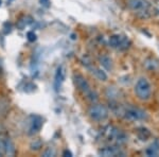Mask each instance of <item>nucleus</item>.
<instances>
[{
  "instance_id": "1",
  "label": "nucleus",
  "mask_w": 159,
  "mask_h": 157,
  "mask_svg": "<svg viewBox=\"0 0 159 157\" xmlns=\"http://www.w3.org/2000/svg\"><path fill=\"white\" fill-rule=\"evenodd\" d=\"M73 81L75 86L79 88V90L83 92L89 101L96 102L98 100V94L91 88L90 84L88 83V81L82 74H74Z\"/></svg>"
},
{
  "instance_id": "2",
  "label": "nucleus",
  "mask_w": 159,
  "mask_h": 157,
  "mask_svg": "<svg viewBox=\"0 0 159 157\" xmlns=\"http://www.w3.org/2000/svg\"><path fill=\"white\" fill-rule=\"evenodd\" d=\"M135 94L142 101H148L152 97V85L145 78H140L135 84Z\"/></svg>"
},
{
  "instance_id": "3",
  "label": "nucleus",
  "mask_w": 159,
  "mask_h": 157,
  "mask_svg": "<svg viewBox=\"0 0 159 157\" xmlns=\"http://www.w3.org/2000/svg\"><path fill=\"white\" fill-rule=\"evenodd\" d=\"M108 44L111 48L119 49V50H125V49H127L129 47L130 40L129 39V37L125 36V35L115 34L109 37Z\"/></svg>"
},
{
  "instance_id": "4",
  "label": "nucleus",
  "mask_w": 159,
  "mask_h": 157,
  "mask_svg": "<svg viewBox=\"0 0 159 157\" xmlns=\"http://www.w3.org/2000/svg\"><path fill=\"white\" fill-rule=\"evenodd\" d=\"M88 115L94 121H104L108 117V109L102 104H96L89 109Z\"/></svg>"
},
{
  "instance_id": "5",
  "label": "nucleus",
  "mask_w": 159,
  "mask_h": 157,
  "mask_svg": "<svg viewBox=\"0 0 159 157\" xmlns=\"http://www.w3.org/2000/svg\"><path fill=\"white\" fill-rule=\"evenodd\" d=\"M105 134H106L107 138L109 140L115 141L118 145H122V143H125L127 141V137L122 131L118 130L116 127H108L105 130Z\"/></svg>"
},
{
  "instance_id": "6",
  "label": "nucleus",
  "mask_w": 159,
  "mask_h": 157,
  "mask_svg": "<svg viewBox=\"0 0 159 157\" xmlns=\"http://www.w3.org/2000/svg\"><path fill=\"white\" fill-rule=\"evenodd\" d=\"M124 118L129 121H140L147 119L148 114L144 110L137 107H127L124 110Z\"/></svg>"
},
{
  "instance_id": "7",
  "label": "nucleus",
  "mask_w": 159,
  "mask_h": 157,
  "mask_svg": "<svg viewBox=\"0 0 159 157\" xmlns=\"http://www.w3.org/2000/svg\"><path fill=\"white\" fill-rule=\"evenodd\" d=\"M127 6L134 12L145 13L150 9V2L148 0H129Z\"/></svg>"
},
{
  "instance_id": "8",
  "label": "nucleus",
  "mask_w": 159,
  "mask_h": 157,
  "mask_svg": "<svg viewBox=\"0 0 159 157\" xmlns=\"http://www.w3.org/2000/svg\"><path fill=\"white\" fill-rule=\"evenodd\" d=\"M99 155L105 156V157H109V156H124V152H123L119 146L116 145H109V146H105L102 148L101 150H99Z\"/></svg>"
},
{
  "instance_id": "9",
  "label": "nucleus",
  "mask_w": 159,
  "mask_h": 157,
  "mask_svg": "<svg viewBox=\"0 0 159 157\" xmlns=\"http://www.w3.org/2000/svg\"><path fill=\"white\" fill-rule=\"evenodd\" d=\"M43 127V119L39 116H32V120L29 127V135H34L38 133Z\"/></svg>"
},
{
  "instance_id": "10",
  "label": "nucleus",
  "mask_w": 159,
  "mask_h": 157,
  "mask_svg": "<svg viewBox=\"0 0 159 157\" xmlns=\"http://www.w3.org/2000/svg\"><path fill=\"white\" fill-rule=\"evenodd\" d=\"M83 64L89 69V70L91 71L92 73L94 74V76H96L97 79L100 80V81H106L107 78H108V76H107V74H106V72H105L104 70H102V69L97 68V67L92 66L91 63H83Z\"/></svg>"
},
{
  "instance_id": "11",
  "label": "nucleus",
  "mask_w": 159,
  "mask_h": 157,
  "mask_svg": "<svg viewBox=\"0 0 159 157\" xmlns=\"http://www.w3.org/2000/svg\"><path fill=\"white\" fill-rule=\"evenodd\" d=\"M64 79H65V71H64V67L60 66L57 68L54 76V89L56 91H58V89L61 88V84L64 82Z\"/></svg>"
},
{
  "instance_id": "12",
  "label": "nucleus",
  "mask_w": 159,
  "mask_h": 157,
  "mask_svg": "<svg viewBox=\"0 0 159 157\" xmlns=\"http://www.w3.org/2000/svg\"><path fill=\"white\" fill-rule=\"evenodd\" d=\"M145 154L148 156H157L159 155V142L158 140H155L148 148L145 150Z\"/></svg>"
},
{
  "instance_id": "13",
  "label": "nucleus",
  "mask_w": 159,
  "mask_h": 157,
  "mask_svg": "<svg viewBox=\"0 0 159 157\" xmlns=\"http://www.w3.org/2000/svg\"><path fill=\"white\" fill-rule=\"evenodd\" d=\"M137 135L140 140H147V139L151 136V132L147 127H139L137 130Z\"/></svg>"
},
{
  "instance_id": "14",
  "label": "nucleus",
  "mask_w": 159,
  "mask_h": 157,
  "mask_svg": "<svg viewBox=\"0 0 159 157\" xmlns=\"http://www.w3.org/2000/svg\"><path fill=\"white\" fill-rule=\"evenodd\" d=\"M16 152V149H15L14 143L12 142V140L10 139H7L6 142V154L4 155H9V156H13Z\"/></svg>"
},
{
  "instance_id": "15",
  "label": "nucleus",
  "mask_w": 159,
  "mask_h": 157,
  "mask_svg": "<svg viewBox=\"0 0 159 157\" xmlns=\"http://www.w3.org/2000/svg\"><path fill=\"white\" fill-rule=\"evenodd\" d=\"M100 63H101V65L103 66L106 70H111L112 64H111V60H110L108 56H106V55L101 56V58H100Z\"/></svg>"
},
{
  "instance_id": "16",
  "label": "nucleus",
  "mask_w": 159,
  "mask_h": 157,
  "mask_svg": "<svg viewBox=\"0 0 159 157\" xmlns=\"http://www.w3.org/2000/svg\"><path fill=\"white\" fill-rule=\"evenodd\" d=\"M30 148L32 151H38L43 148V141L40 139H34V140L31 142Z\"/></svg>"
},
{
  "instance_id": "17",
  "label": "nucleus",
  "mask_w": 159,
  "mask_h": 157,
  "mask_svg": "<svg viewBox=\"0 0 159 157\" xmlns=\"http://www.w3.org/2000/svg\"><path fill=\"white\" fill-rule=\"evenodd\" d=\"M6 142L7 139H0V155L6 154Z\"/></svg>"
},
{
  "instance_id": "18",
  "label": "nucleus",
  "mask_w": 159,
  "mask_h": 157,
  "mask_svg": "<svg viewBox=\"0 0 159 157\" xmlns=\"http://www.w3.org/2000/svg\"><path fill=\"white\" fill-rule=\"evenodd\" d=\"M54 155H55V151L53 150L52 148L46 149V151L43 153V156H45V157H51V156H54Z\"/></svg>"
},
{
  "instance_id": "19",
  "label": "nucleus",
  "mask_w": 159,
  "mask_h": 157,
  "mask_svg": "<svg viewBox=\"0 0 159 157\" xmlns=\"http://www.w3.org/2000/svg\"><path fill=\"white\" fill-rule=\"evenodd\" d=\"M27 37H28V40L31 43H33V42L36 40V34H35L34 32H32V31H30V32L27 33Z\"/></svg>"
},
{
  "instance_id": "20",
  "label": "nucleus",
  "mask_w": 159,
  "mask_h": 157,
  "mask_svg": "<svg viewBox=\"0 0 159 157\" xmlns=\"http://www.w3.org/2000/svg\"><path fill=\"white\" fill-rule=\"evenodd\" d=\"M63 156H72V153H71L70 151H68V150H65L64 151V153H63Z\"/></svg>"
},
{
  "instance_id": "21",
  "label": "nucleus",
  "mask_w": 159,
  "mask_h": 157,
  "mask_svg": "<svg viewBox=\"0 0 159 157\" xmlns=\"http://www.w3.org/2000/svg\"><path fill=\"white\" fill-rule=\"evenodd\" d=\"M40 2H42V4H43L45 7H49V3H50L49 0H40Z\"/></svg>"
},
{
  "instance_id": "22",
  "label": "nucleus",
  "mask_w": 159,
  "mask_h": 157,
  "mask_svg": "<svg viewBox=\"0 0 159 157\" xmlns=\"http://www.w3.org/2000/svg\"><path fill=\"white\" fill-rule=\"evenodd\" d=\"M0 6H1V0H0Z\"/></svg>"
}]
</instances>
